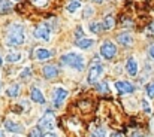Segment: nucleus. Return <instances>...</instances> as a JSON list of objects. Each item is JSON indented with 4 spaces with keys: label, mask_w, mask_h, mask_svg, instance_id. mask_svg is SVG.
Segmentation results:
<instances>
[{
    "label": "nucleus",
    "mask_w": 154,
    "mask_h": 137,
    "mask_svg": "<svg viewBox=\"0 0 154 137\" xmlns=\"http://www.w3.org/2000/svg\"><path fill=\"white\" fill-rule=\"evenodd\" d=\"M6 43L9 46H20L24 43V27L21 24H14L8 30Z\"/></svg>",
    "instance_id": "nucleus-1"
},
{
    "label": "nucleus",
    "mask_w": 154,
    "mask_h": 137,
    "mask_svg": "<svg viewBox=\"0 0 154 137\" xmlns=\"http://www.w3.org/2000/svg\"><path fill=\"white\" fill-rule=\"evenodd\" d=\"M60 63L63 66H67V67H72V69H76L78 72H81L85 66V61H84V57L79 55V54H75V52H70V54H66L60 58Z\"/></svg>",
    "instance_id": "nucleus-2"
},
{
    "label": "nucleus",
    "mask_w": 154,
    "mask_h": 137,
    "mask_svg": "<svg viewBox=\"0 0 154 137\" xmlns=\"http://www.w3.org/2000/svg\"><path fill=\"white\" fill-rule=\"evenodd\" d=\"M102 73H103L102 63H100L99 57H94V58L91 60V63H90V69H88L87 82H88L90 85H94V84L99 81V78L102 76Z\"/></svg>",
    "instance_id": "nucleus-3"
},
{
    "label": "nucleus",
    "mask_w": 154,
    "mask_h": 137,
    "mask_svg": "<svg viewBox=\"0 0 154 137\" xmlns=\"http://www.w3.org/2000/svg\"><path fill=\"white\" fill-rule=\"evenodd\" d=\"M54 125H55V121H54V115L51 112H47L38 122V127L41 130H48V131L54 128Z\"/></svg>",
    "instance_id": "nucleus-4"
},
{
    "label": "nucleus",
    "mask_w": 154,
    "mask_h": 137,
    "mask_svg": "<svg viewBox=\"0 0 154 137\" xmlns=\"http://www.w3.org/2000/svg\"><path fill=\"white\" fill-rule=\"evenodd\" d=\"M100 55L106 60H112L117 55V46L114 45L112 42H105L100 46Z\"/></svg>",
    "instance_id": "nucleus-5"
},
{
    "label": "nucleus",
    "mask_w": 154,
    "mask_h": 137,
    "mask_svg": "<svg viewBox=\"0 0 154 137\" xmlns=\"http://www.w3.org/2000/svg\"><path fill=\"white\" fill-rule=\"evenodd\" d=\"M67 90H64V88H61V87H58V88H55L54 90V95H52V98H54V106L55 107H60L61 104H63V101L67 98Z\"/></svg>",
    "instance_id": "nucleus-6"
},
{
    "label": "nucleus",
    "mask_w": 154,
    "mask_h": 137,
    "mask_svg": "<svg viewBox=\"0 0 154 137\" xmlns=\"http://www.w3.org/2000/svg\"><path fill=\"white\" fill-rule=\"evenodd\" d=\"M35 36L38 39H42V40L48 42L50 37H51V30H50V27L47 24H41V25H38V28L35 31Z\"/></svg>",
    "instance_id": "nucleus-7"
},
{
    "label": "nucleus",
    "mask_w": 154,
    "mask_h": 137,
    "mask_svg": "<svg viewBox=\"0 0 154 137\" xmlns=\"http://www.w3.org/2000/svg\"><path fill=\"white\" fill-rule=\"evenodd\" d=\"M115 88H117V91L120 92V94H132V92L135 91V87L130 84V82H127V81H117L115 82Z\"/></svg>",
    "instance_id": "nucleus-8"
},
{
    "label": "nucleus",
    "mask_w": 154,
    "mask_h": 137,
    "mask_svg": "<svg viewBox=\"0 0 154 137\" xmlns=\"http://www.w3.org/2000/svg\"><path fill=\"white\" fill-rule=\"evenodd\" d=\"M117 42L121 46H132L133 45V36L130 33L124 31V33H121V34L117 36Z\"/></svg>",
    "instance_id": "nucleus-9"
},
{
    "label": "nucleus",
    "mask_w": 154,
    "mask_h": 137,
    "mask_svg": "<svg viewBox=\"0 0 154 137\" xmlns=\"http://www.w3.org/2000/svg\"><path fill=\"white\" fill-rule=\"evenodd\" d=\"M5 128H6L8 131L17 133V134H21V133L24 131L23 127H21L18 122H14V121H11V119H6V121H5Z\"/></svg>",
    "instance_id": "nucleus-10"
},
{
    "label": "nucleus",
    "mask_w": 154,
    "mask_h": 137,
    "mask_svg": "<svg viewBox=\"0 0 154 137\" xmlns=\"http://www.w3.org/2000/svg\"><path fill=\"white\" fill-rule=\"evenodd\" d=\"M52 57V52L45 49V48H36L35 49V58L39 60V61H44V60H48Z\"/></svg>",
    "instance_id": "nucleus-11"
},
{
    "label": "nucleus",
    "mask_w": 154,
    "mask_h": 137,
    "mask_svg": "<svg viewBox=\"0 0 154 137\" xmlns=\"http://www.w3.org/2000/svg\"><path fill=\"white\" fill-rule=\"evenodd\" d=\"M126 70H127V73H129L130 76H136V75H138V61H136L133 57H130V58L127 60V63H126Z\"/></svg>",
    "instance_id": "nucleus-12"
},
{
    "label": "nucleus",
    "mask_w": 154,
    "mask_h": 137,
    "mask_svg": "<svg viewBox=\"0 0 154 137\" xmlns=\"http://www.w3.org/2000/svg\"><path fill=\"white\" fill-rule=\"evenodd\" d=\"M30 97H32V100H33L35 103H39V104H44V103H45V97H44L42 91H41L38 87H33V88H32Z\"/></svg>",
    "instance_id": "nucleus-13"
},
{
    "label": "nucleus",
    "mask_w": 154,
    "mask_h": 137,
    "mask_svg": "<svg viewBox=\"0 0 154 137\" xmlns=\"http://www.w3.org/2000/svg\"><path fill=\"white\" fill-rule=\"evenodd\" d=\"M44 76L47 79H55L58 76V67L57 66H45L44 67Z\"/></svg>",
    "instance_id": "nucleus-14"
},
{
    "label": "nucleus",
    "mask_w": 154,
    "mask_h": 137,
    "mask_svg": "<svg viewBox=\"0 0 154 137\" xmlns=\"http://www.w3.org/2000/svg\"><path fill=\"white\" fill-rule=\"evenodd\" d=\"M12 9H14L12 1H9V0H0V13L2 15H6V13L12 12Z\"/></svg>",
    "instance_id": "nucleus-15"
},
{
    "label": "nucleus",
    "mask_w": 154,
    "mask_h": 137,
    "mask_svg": "<svg viewBox=\"0 0 154 137\" xmlns=\"http://www.w3.org/2000/svg\"><path fill=\"white\" fill-rule=\"evenodd\" d=\"M94 43V40L93 39H79L78 42H76V46L79 48V49H88V48H91Z\"/></svg>",
    "instance_id": "nucleus-16"
},
{
    "label": "nucleus",
    "mask_w": 154,
    "mask_h": 137,
    "mask_svg": "<svg viewBox=\"0 0 154 137\" xmlns=\"http://www.w3.org/2000/svg\"><path fill=\"white\" fill-rule=\"evenodd\" d=\"M18 94H20V85H18V84H12V85L6 90V95H8V97H12V98H14V97H17Z\"/></svg>",
    "instance_id": "nucleus-17"
},
{
    "label": "nucleus",
    "mask_w": 154,
    "mask_h": 137,
    "mask_svg": "<svg viewBox=\"0 0 154 137\" xmlns=\"http://www.w3.org/2000/svg\"><path fill=\"white\" fill-rule=\"evenodd\" d=\"M79 7H81V1H79V0H72V1H69V4L66 6L67 12H70V13L76 12Z\"/></svg>",
    "instance_id": "nucleus-18"
},
{
    "label": "nucleus",
    "mask_w": 154,
    "mask_h": 137,
    "mask_svg": "<svg viewBox=\"0 0 154 137\" xmlns=\"http://www.w3.org/2000/svg\"><path fill=\"white\" fill-rule=\"evenodd\" d=\"M102 24H103V30H109V28H112V27H114V24H115L114 16H111V15L105 16V19H103Z\"/></svg>",
    "instance_id": "nucleus-19"
},
{
    "label": "nucleus",
    "mask_w": 154,
    "mask_h": 137,
    "mask_svg": "<svg viewBox=\"0 0 154 137\" xmlns=\"http://www.w3.org/2000/svg\"><path fill=\"white\" fill-rule=\"evenodd\" d=\"M21 60V54H18V52H12V54H9L8 57H6V61L8 63H18Z\"/></svg>",
    "instance_id": "nucleus-20"
},
{
    "label": "nucleus",
    "mask_w": 154,
    "mask_h": 137,
    "mask_svg": "<svg viewBox=\"0 0 154 137\" xmlns=\"http://www.w3.org/2000/svg\"><path fill=\"white\" fill-rule=\"evenodd\" d=\"M90 30H91L93 33H96V34H97V33H100V31L103 30V24H99V22H91V24H90Z\"/></svg>",
    "instance_id": "nucleus-21"
},
{
    "label": "nucleus",
    "mask_w": 154,
    "mask_h": 137,
    "mask_svg": "<svg viewBox=\"0 0 154 137\" xmlns=\"http://www.w3.org/2000/svg\"><path fill=\"white\" fill-rule=\"evenodd\" d=\"M145 92H147V95H148L150 98H154V81H151V82L147 85Z\"/></svg>",
    "instance_id": "nucleus-22"
},
{
    "label": "nucleus",
    "mask_w": 154,
    "mask_h": 137,
    "mask_svg": "<svg viewBox=\"0 0 154 137\" xmlns=\"http://www.w3.org/2000/svg\"><path fill=\"white\" fill-rule=\"evenodd\" d=\"M96 90H97L99 92H102V94H106V92L109 91V90H108V84H106V82H99V84L96 85Z\"/></svg>",
    "instance_id": "nucleus-23"
},
{
    "label": "nucleus",
    "mask_w": 154,
    "mask_h": 137,
    "mask_svg": "<svg viewBox=\"0 0 154 137\" xmlns=\"http://www.w3.org/2000/svg\"><path fill=\"white\" fill-rule=\"evenodd\" d=\"M29 137H42V130H41L39 127L32 128V130H30V133H29Z\"/></svg>",
    "instance_id": "nucleus-24"
},
{
    "label": "nucleus",
    "mask_w": 154,
    "mask_h": 137,
    "mask_svg": "<svg viewBox=\"0 0 154 137\" xmlns=\"http://www.w3.org/2000/svg\"><path fill=\"white\" fill-rule=\"evenodd\" d=\"M91 137H106V134H105V130H103V128H96V130L93 131Z\"/></svg>",
    "instance_id": "nucleus-25"
},
{
    "label": "nucleus",
    "mask_w": 154,
    "mask_h": 137,
    "mask_svg": "<svg viewBox=\"0 0 154 137\" xmlns=\"http://www.w3.org/2000/svg\"><path fill=\"white\" fill-rule=\"evenodd\" d=\"M142 109L147 112V113H151V107H150V103L147 100H142Z\"/></svg>",
    "instance_id": "nucleus-26"
},
{
    "label": "nucleus",
    "mask_w": 154,
    "mask_h": 137,
    "mask_svg": "<svg viewBox=\"0 0 154 137\" xmlns=\"http://www.w3.org/2000/svg\"><path fill=\"white\" fill-rule=\"evenodd\" d=\"M82 34H84V31H82V27L79 25V27L76 28V31H75V36H76V39H81Z\"/></svg>",
    "instance_id": "nucleus-27"
},
{
    "label": "nucleus",
    "mask_w": 154,
    "mask_h": 137,
    "mask_svg": "<svg viewBox=\"0 0 154 137\" xmlns=\"http://www.w3.org/2000/svg\"><path fill=\"white\" fill-rule=\"evenodd\" d=\"M30 75H32V70H30V67H26V69H24V72L21 73V76H20V78H26V76H30Z\"/></svg>",
    "instance_id": "nucleus-28"
},
{
    "label": "nucleus",
    "mask_w": 154,
    "mask_h": 137,
    "mask_svg": "<svg viewBox=\"0 0 154 137\" xmlns=\"http://www.w3.org/2000/svg\"><path fill=\"white\" fill-rule=\"evenodd\" d=\"M33 3L41 7V6H45V4H47V0H33Z\"/></svg>",
    "instance_id": "nucleus-29"
},
{
    "label": "nucleus",
    "mask_w": 154,
    "mask_h": 137,
    "mask_svg": "<svg viewBox=\"0 0 154 137\" xmlns=\"http://www.w3.org/2000/svg\"><path fill=\"white\" fill-rule=\"evenodd\" d=\"M148 52H150V55H151V58L154 60V45L150 46V49H148Z\"/></svg>",
    "instance_id": "nucleus-30"
},
{
    "label": "nucleus",
    "mask_w": 154,
    "mask_h": 137,
    "mask_svg": "<svg viewBox=\"0 0 154 137\" xmlns=\"http://www.w3.org/2000/svg\"><path fill=\"white\" fill-rule=\"evenodd\" d=\"M111 137H124V134H123V133H112Z\"/></svg>",
    "instance_id": "nucleus-31"
},
{
    "label": "nucleus",
    "mask_w": 154,
    "mask_h": 137,
    "mask_svg": "<svg viewBox=\"0 0 154 137\" xmlns=\"http://www.w3.org/2000/svg\"><path fill=\"white\" fill-rule=\"evenodd\" d=\"M91 15V9H85V12H84V16H90Z\"/></svg>",
    "instance_id": "nucleus-32"
},
{
    "label": "nucleus",
    "mask_w": 154,
    "mask_h": 137,
    "mask_svg": "<svg viewBox=\"0 0 154 137\" xmlns=\"http://www.w3.org/2000/svg\"><path fill=\"white\" fill-rule=\"evenodd\" d=\"M42 137H57L55 134H52V133H47V134H44Z\"/></svg>",
    "instance_id": "nucleus-33"
},
{
    "label": "nucleus",
    "mask_w": 154,
    "mask_h": 137,
    "mask_svg": "<svg viewBox=\"0 0 154 137\" xmlns=\"http://www.w3.org/2000/svg\"><path fill=\"white\" fill-rule=\"evenodd\" d=\"M132 137H145V136H142L141 133H135V134H133V136H132Z\"/></svg>",
    "instance_id": "nucleus-34"
},
{
    "label": "nucleus",
    "mask_w": 154,
    "mask_h": 137,
    "mask_svg": "<svg viewBox=\"0 0 154 137\" xmlns=\"http://www.w3.org/2000/svg\"><path fill=\"white\" fill-rule=\"evenodd\" d=\"M151 31H153V33H154V22H153V24H151Z\"/></svg>",
    "instance_id": "nucleus-35"
},
{
    "label": "nucleus",
    "mask_w": 154,
    "mask_h": 137,
    "mask_svg": "<svg viewBox=\"0 0 154 137\" xmlns=\"http://www.w3.org/2000/svg\"><path fill=\"white\" fill-rule=\"evenodd\" d=\"M0 137H5V134H3V131L0 130Z\"/></svg>",
    "instance_id": "nucleus-36"
},
{
    "label": "nucleus",
    "mask_w": 154,
    "mask_h": 137,
    "mask_svg": "<svg viewBox=\"0 0 154 137\" xmlns=\"http://www.w3.org/2000/svg\"><path fill=\"white\" fill-rule=\"evenodd\" d=\"M2 63H3V60H2V57H0V64H2Z\"/></svg>",
    "instance_id": "nucleus-37"
},
{
    "label": "nucleus",
    "mask_w": 154,
    "mask_h": 137,
    "mask_svg": "<svg viewBox=\"0 0 154 137\" xmlns=\"http://www.w3.org/2000/svg\"><path fill=\"white\" fill-rule=\"evenodd\" d=\"M94 1H102V0H94Z\"/></svg>",
    "instance_id": "nucleus-38"
},
{
    "label": "nucleus",
    "mask_w": 154,
    "mask_h": 137,
    "mask_svg": "<svg viewBox=\"0 0 154 137\" xmlns=\"http://www.w3.org/2000/svg\"><path fill=\"white\" fill-rule=\"evenodd\" d=\"M17 1H18V0H17Z\"/></svg>",
    "instance_id": "nucleus-39"
}]
</instances>
